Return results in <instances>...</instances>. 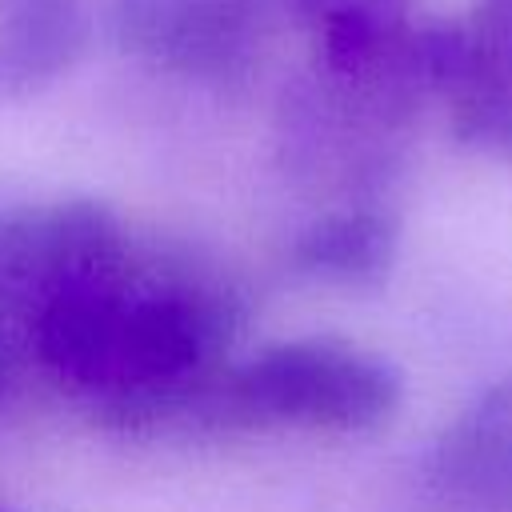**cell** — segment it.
I'll return each instance as SVG.
<instances>
[{
	"label": "cell",
	"instance_id": "cell-1",
	"mask_svg": "<svg viewBox=\"0 0 512 512\" xmlns=\"http://www.w3.org/2000/svg\"><path fill=\"white\" fill-rule=\"evenodd\" d=\"M244 312L240 292L204 264L132 244L40 312L32 364L108 432H212V388Z\"/></svg>",
	"mask_w": 512,
	"mask_h": 512
},
{
	"label": "cell",
	"instance_id": "cell-2",
	"mask_svg": "<svg viewBox=\"0 0 512 512\" xmlns=\"http://www.w3.org/2000/svg\"><path fill=\"white\" fill-rule=\"evenodd\" d=\"M400 404V372L336 336L268 344L228 360L212 392V424L228 428H328L364 432L384 424Z\"/></svg>",
	"mask_w": 512,
	"mask_h": 512
},
{
	"label": "cell",
	"instance_id": "cell-3",
	"mask_svg": "<svg viewBox=\"0 0 512 512\" xmlns=\"http://www.w3.org/2000/svg\"><path fill=\"white\" fill-rule=\"evenodd\" d=\"M132 248L124 220L92 196L0 208V348L32 364L40 312Z\"/></svg>",
	"mask_w": 512,
	"mask_h": 512
},
{
	"label": "cell",
	"instance_id": "cell-4",
	"mask_svg": "<svg viewBox=\"0 0 512 512\" xmlns=\"http://www.w3.org/2000/svg\"><path fill=\"white\" fill-rule=\"evenodd\" d=\"M288 0H108L112 44L180 80L240 88L256 76Z\"/></svg>",
	"mask_w": 512,
	"mask_h": 512
},
{
	"label": "cell",
	"instance_id": "cell-5",
	"mask_svg": "<svg viewBox=\"0 0 512 512\" xmlns=\"http://www.w3.org/2000/svg\"><path fill=\"white\" fill-rule=\"evenodd\" d=\"M92 36L88 0H0V108L64 80Z\"/></svg>",
	"mask_w": 512,
	"mask_h": 512
},
{
	"label": "cell",
	"instance_id": "cell-6",
	"mask_svg": "<svg viewBox=\"0 0 512 512\" xmlns=\"http://www.w3.org/2000/svg\"><path fill=\"white\" fill-rule=\"evenodd\" d=\"M396 256V224L368 204L312 220L288 248L296 272L332 284H380Z\"/></svg>",
	"mask_w": 512,
	"mask_h": 512
},
{
	"label": "cell",
	"instance_id": "cell-7",
	"mask_svg": "<svg viewBox=\"0 0 512 512\" xmlns=\"http://www.w3.org/2000/svg\"><path fill=\"white\" fill-rule=\"evenodd\" d=\"M464 24L472 36L476 60L488 72L512 76V0H476Z\"/></svg>",
	"mask_w": 512,
	"mask_h": 512
},
{
	"label": "cell",
	"instance_id": "cell-8",
	"mask_svg": "<svg viewBox=\"0 0 512 512\" xmlns=\"http://www.w3.org/2000/svg\"><path fill=\"white\" fill-rule=\"evenodd\" d=\"M0 512H8V508H0Z\"/></svg>",
	"mask_w": 512,
	"mask_h": 512
}]
</instances>
